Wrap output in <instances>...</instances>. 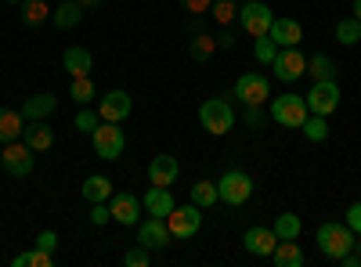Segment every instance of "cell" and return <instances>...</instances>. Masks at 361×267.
Segmentation results:
<instances>
[{
    "mask_svg": "<svg viewBox=\"0 0 361 267\" xmlns=\"http://www.w3.org/2000/svg\"><path fill=\"white\" fill-rule=\"evenodd\" d=\"M318 249L329 256V260H343L350 249H354V231H350V224H336V221H325L322 228H318Z\"/></svg>",
    "mask_w": 361,
    "mask_h": 267,
    "instance_id": "obj_1",
    "label": "cell"
},
{
    "mask_svg": "<svg viewBox=\"0 0 361 267\" xmlns=\"http://www.w3.org/2000/svg\"><path fill=\"white\" fill-rule=\"evenodd\" d=\"M199 123L214 134V137H224V134L235 127V108H231V101H224V98H206L202 108H199Z\"/></svg>",
    "mask_w": 361,
    "mask_h": 267,
    "instance_id": "obj_2",
    "label": "cell"
},
{
    "mask_svg": "<svg viewBox=\"0 0 361 267\" xmlns=\"http://www.w3.org/2000/svg\"><path fill=\"white\" fill-rule=\"evenodd\" d=\"M90 137H94V156L105 159V163L119 159V156H123V148H127V134H123V127H119V123H105L102 120Z\"/></svg>",
    "mask_w": 361,
    "mask_h": 267,
    "instance_id": "obj_3",
    "label": "cell"
},
{
    "mask_svg": "<svg viewBox=\"0 0 361 267\" xmlns=\"http://www.w3.org/2000/svg\"><path fill=\"white\" fill-rule=\"evenodd\" d=\"M311 116L307 101L300 98V94H279L275 101H271V120H275L279 127H304V120Z\"/></svg>",
    "mask_w": 361,
    "mask_h": 267,
    "instance_id": "obj_4",
    "label": "cell"
},
{
    "mask_svg": "<svg viewBox=\"0 0 361 267\" xmlns=\"http://www.w3.org/2000/svg\"><path fill=\"white\" fill-rule=\"evenodd\" d=\"M271 22H275V15H271V8L260 4V0H246V4L238 8V25H243V33H250L253 40L267 37Z\"/></svg>",
    "mask_w": 361,
    "mask_h": 267,
    "instance_id": "obj_5",
    "label": "cell"
},
{
    "mask_svg": "<svg viewBox=\"0 0 361 267\" xmlns=\"http://www.w3.org/2000/svg\"><path fill=\"white\" fill-rule=\"evenodd\" d=\"M0 163H4V170L11 177H29L33 173V163H37V152L25 141H8L0 148Z\"/></svg>",
    "mask_w": 361,
    "mask_h": 267,
    "instance_id": "obj_6",
    "label": "cell"
},
{
    "mask_svg": "<svg viewBox=\"0 0 361 267\" xmlns=\"http://www.w3.org/2000/svg\"><path fill=\"white\" fill-rule=\"evenodd\" d=\"M217 195H221V202H228V206H243V202L253 195V177L243 173V170H228L221 181H217Z\"/></svg>",
    "mask_w": 361,
    "mask_h": 267,
    "instance_id": "obj_7",
    "label": "cell"
},
{
    "mask_svg": "<svg viewBox=\"0 0 361 267\" xmlns=\"http://www.w3.org/2000/svg\"><path fill=\"white\" fill-rule=\"evenodd\" d=\"M304 101H307V108L314 116H333L340 108V87H336V80H314V87L304 94Z\"/></svg>",
    "mask_w": 361,
    "mask_h": 267,
    "instance_id": "obj_8",
    "label": "cell"
},
{
    "mask_svg": "<svg viewBox=\"0 0 361 267\" xmlns=\"http://www.w3.org/2000/svg\"><path fill=\"white\" fill-rule=\"evenodd\" d=\"M271 69H275V76H279L282 83H296L300 76H307V58L300 54V47H279Z\"/></svg>",
    "mask_w": 361,
    "mask_h": 267,
    "instance_id": "obj_9",
    "label": "cell"
},
{
    "mask_svg": "<svg viewBox=\"0 0 361 267\" xmlns=\"http://www.w3.org/2000/svg\"><path fill=\"white\" fill-rule=\"evenodd\" d=\"M166 224H170L173 239H192V235H199V228H202V210H199L195 202L173 206V213L166 217Z\"/></svg>",
    "mask_w": 361,
    "mask_h": 267,
    "instance_id": "obj_10",
    "label": "cell"
},
{
    "mask_svg": "<svg viewBox=\"0 0 361 267\" xmlns=\"http://www.w3.org/2000/svg\"><path fill=\"white\" fill-rule=\"evenodd\" d=\"M235 98L243 101V105H267V98H271L267 76H260V73H243V76H238V83H235Z\"/></svg>",
    "mask_w": 361,
    "mask_h": 267,
    "instance_id": "obj_11",
    "label": "cell"
},
{
    "mask_svg": "<svg viewBox=\"0 0 361 267\" xmlns=\"http://www.w3.org/2000/svg\"><path fill=\"white\" fill-rule=\"evenodd\" d=\"M109 210H112V221L116 224H123V228H137V221H141V199L134 195V192H112V199H109Z\"/></svg>",
    "mask_w": 361,
    "mask_h": 267,
    "instance_id": "obj_12",
    "label": "cell"
},
{
    "mask_svg": "<svg viewBox=\"0 0 361 267\" xmlns=\"http://www.w3.org/2000/svg\"><path fill=\"white\" fill-rule=\"evenodd\" d=\"M170 224H166V217H148V221H137V246H145V249H163V246H170Z\"/></svg>",
    "mask_w": 361,
    "mask_h": 267,
    "instance_id": "obj_13",
    "label": "cell"
},
{
    "mask_svg": "<svg viewBox=\"0 0 361 267\" xmlns=\"http://www.w3.org/2000/svg\"><path fill=\"white\" fill-rule=\"evenodd\" d=\"M130 108H134V98L127 91H109L98 101V116H102L105 123H123L127 116H130Z\"/></svg>",
    "mask_w": 361,
    "mask_h": 267,
    "instance_id": "obj_14",
    "label": "cell"
},
{
    "mask_svg": "<svg viewBox=\"0 0 361 267\" xmlns=\"http://www.w3.org/2000/svg\"><path fill=\"white\" fill-rule=\"evenodd\" d=\"M267 37L275 40L279 47H300V40H304V25H300L296 18H275L267 29Z\"/></svg>",
    "mask_w": 361,
    "mask_h": 267,
    "instance_id": "obj_15",
    "label": "cell"
},
{
    "mask_svg": "<svg viewBox=\"0 0 361 267\" xmlns=\"http://www.w3.org/2000/svg\"><path fill=\"white\" fill-rule=\"evenodd\" d=\"M177 173H180V163L173 156H156L152 163H148V185H156V188H170L177 181Z\"/></svg>",
    "mask_w": 361,
    "mask_h": 267,
    "instance_id": "obj_16",
    "label": "cell"
},
{
    "mask_svg": "<svg viewBox=\"0 0 361 267\" xmlns=\"http://www.w3.org/2000/svg\"><path fill=\"white\" fill-rule=\"evenodd\" d=\"M243 246H246L253 256H271V253H275V246H279V235L271 231V228H250V231L243 235Z\"/></svg>",
    "mask_w": 361,
    "mask_h": 267,
    "instance_id": "obj_17",
    "label": "cell"
},
{
    "mask_svg": "<svg viewBox=\"0 0 361 267\" xmlns=\"http://www.w3.org/2000/svg\"><path fill=\"white\" fill-rule=\"evenodd\" d=\"M62 66H66V73L76 80V76H90L94 73V54H90L87 47H66V54H62Z\"/></svg>",
    "mask_w": 361,
    "mask_h": 267,
    "instance_id": "obj_18",
    "label": "cell"
},
{
    "mask_svg": "<svg viewBox=\"0 0 361 267\" xmlns=\"http://www.w3.org/2000/svg\"><path fill=\"white\" fill-rule=\"evenodd\" d=\"M58 108V98L54 94H33V98H25V105L18 108L22 116H25V123H37V120H47V116Z\"/></svg>",
    "mask_w": 361,
    "mask_h": 267,
    "instance_id": "obj_19",
    "label": "cell"
},
{
    "mask_svg": "<svg viewBox=\"0 0 361 267\" xmlns=\"http://www.w3.org/2000/svg\"><path fill=\"white\" fill-rule=\"evenodd\" d=\"M141 206H145V210H148V217H170L173 213V195H170V188H148V195L141 199Z\"/></svg>",
    "mask_w": 361,
    "mask_h": 267,
    "instance_id": "obj_20",
    "label": "cell"
},
{
    "mask_svg": "<svg viewBox=\"0 0 361 267\" xmlns=\"http://www.w3.org/2000/svg\"><path fill=\"white\" fill-rule=\"evenodd\" d=\"M22 130H25V116L18 108H0V144L18 141Z\"/></svg>",
    "mask_w": 361,
    "mask_h": 267,
    "instance_id": "obj_21",
    "label": "cell"
},
{
    "mask_svg": "<svg viewBox=\"0 0 361 267\" xmlns=\"http://www.w3.org/2000/svg\"><path fill=\"white\" fill-rule=\"evenodd\" d=\"M83 11H87V8L80 4V0H62V4L51 11V22H54L58 29H76L80 18H83Z\"/></svg>",
    "mask_w": 361,
    "mask_h": 267,
    "instance_id": "obj_22",
    "label": "cell"
},
{
    "mask_svg": "<svg viewBox=\"0 0 361 267\" xmlns=\"http://www.w3.org/2000/svg\"><path fill=\"white\" fill-rule=\"evenodd\" d=\"M271 263L275 267H300L304 263V249H300L296 239H279L275 253H271Z\"/></svg>",
    "mask_w": 361,
    "mask_h": 267,
    "instance_id": "obj_23",
    "label": "cell"
},
{
    "mask_svg": "<svg viewBox=\"0 0 361 267\" xmlns=\"http://www.w3.org/2000/svg\"><path fill=\"white\" fill-rule=\"evenodd\" d=\"M22 141H25L29 148H33V152H47V148L54 144V130H51V127H44V120H37V123H25Z\"/></svg>",
    "mask_w": 361,
    "mask_h": 267,
    "instance_id": "obj_24",
    "label": "cell"
},
{
    "mask_svg": "<svg viewBox=\"0 0 361 267\" xmlns=\"http://www.w3.org/2000/svg\"><path fill=\"white\" fill-rule=\"evenodd\" d=\"M80 192H83L87 202H109V199H112V181H109L105 173H90Z\"/></svg>",
    "mask_w": 361,
    "mask_h": 267,
    "instance_id": "obj_25",
    "label": "cell"
},
{
    "mask_svg": "<svg viewBox=\"0 0 361 267\" xmlns=\"http://www.w3.org/2000/svg\"><path fill=\"white\" fill-rule=\"evenodd\" d=\"M192 202L199 210H209V206H217L221 195H217V181H195L192 185Z\"/></svg>",
    "mask_w": 361,
    "mask_h": 267,
    "instance_id": "obj_26",
    "label": "cell"
},
{
    "mask_svg": "<svg viewBox=\"0 0 361 267\" xmlns=\"http://www.w3.org/2000/svg\"><path fill=\"white\" fill-rule=\"evenodd\" d=\"M307 76L311 80H336V62L329 54H314V58H307Z\"/></svg>",
    "mask_w": 361,
    "mask_h": 267,
    "instance_id": "obj_27",
    "label": "cell"
},
{
    "mask_svg": "<svg viewBox=\"0 0 361 267\" xmlns=\"http://www.w3.org/2000/svg\"><path fill=\"white\" fill-rule=\"evenodd\" d=\"M214 51H217V37H209V33L192 37V47H188L192 62H209V58H214Z\"/></svg>",
    "mask_w": 361,
    "mask_h": 267,
    "instance_id": "obj_28",
    "label": "cell"
},
{
    "mask_svg": "<svg viewBox=\"0 0 361 267\" xmlns=\"http://www.w3.org/2000/svg\"><path fill=\"white\" fill-rule=\"evenodd\" d=\"M336 40H340L343 47H354V44L361 40V22H357L354 15H347V18L336 22Z\"/></svg>",
    "mask_w": 361,
    "mask_h": 267,
    "instance_id": "obj_29",
    "label": "cell"
},
{
    "mask_svg": "<svg viewBox=\"0 0 361 267\" xmlns=\"http://www.w3.org/2000/svg\"><path fill=\"white\" fill-rule=\"evenodd\" d=\"M300 228H304V224H300L296 213H279L275 224H271V231H275L279 239H300Z\"/></svg>",
    "mask_w": 361,
    "mask_h": 267,
    "instance_id": "obj_30",
    "label": "cell"
},
{
    "mask_svg": "<svg viewBox=\"0 0 361 267\" xmlns=\"http://www.w3.org/2000/svg\"><path fill=\"white\" fill-rule=\"evenodd\" d=\"M69 98L76 101V105H90L98 94H94V80L90 76H76L73 80V87H69Z\"/></svg>",
    "mask_w": 361,
    "mask_h": 267,
    "instance_id": "obj_31",
    "label": "cell"
},
{
    "mask_svg": "<svg viewBox=\"0 0 361 267\" xmlns=\"http://www.w3.org/2000/svg\"><path fill=\"white\" fill-rule=\"evenodd\" d=\"M51 18V8L44 4V0H22V22L25 25H40Z\"/></svg>",
    "mask_w": 361,
    "mask_h": 267,
    "instance_id": "obj_32",
    "label": "cell"
},
{
    "mask_svg": "<svg viewBox=\"0 0 361 267\" xmlns=\"http://www.w3.org/2000/svg\"><path fill=\"white\" fill-rule=\"evenodd\" d=\"M300 130H304V137H307V141H314V144H318V141H325V137H329V116H314V112H311Z\"/></svg>",
    "mask_w": 361,
    "mask_h": 267,
    "instance_id": "obj_33",
    "label": "cell"
},
{
    "mask_svg": "<svg viewBox=\"0 0 361 267\" xmlns=\"http://www.w3.org/2000/svg\"><path fill=\"white\" fill-rule=\"evenodd\" d=\"M102 123V116L94 112V108H87V105H80V112H76V120H73V127L80 130V134H94V127Z\"/></svg>",
    "mask_w": 361,
    "mask_h": 267,
    "instance_id": "obj_34",
    "label": "cell"
},
{
    "mask_svg": "<svg viewBox=\"0 0 361 267\" xmlns=\"http://www.w3.org/2000/svg\"><path fill=\"white\" fill-rule=\"evenodd\" d=\"M275 54H279V44L271 40V37H260V40H257V47H253V58H257L260 66H271V62H275Z\"/></svg>",
    "mask_w": 361,
    "mask_h": 267,
    "instance_id": "obj_35",
    "label": "cell"
},
{
    "mask_svg": "<svg viewBox=\"0 0 361 267\" xmlns=\"http://www.w3.org/2000/svg\"><path fill=\"white\" fill-rule=\"evenodd\" d=\"M209 15H214L221 25H231L238 18V8H235V0H217V4L209 8Z\"/></svg>",
    "mask_w": 361,
    "mask_h": 267,
    "instance_id": "obj_36",
    "label": "cell"
},
{
    "mask_svg": "<svg viewBox=\"0 0 361 267\" xmlns=\"http://www.w3.org/2000/svg\"><path fill=\"white\" fill-rule=\"evenodd\" d=\"M123 263H127V267H148V263H152V249L134 246V249H127V253H123Z\"/></svg>",
    "mask_w": 361,
    "mask_h": 267,
    "instance_id": "obj_37",
    "label": "cell"
},
{
    "mask_svg": "<svg viewBox=\"0 0 361 267\" xmlns=\"http://www.w3.org/2000/svg\"><path fill=\"white\" fill-rule=\"evenodd\" d=\"M112 221V210H109V206L105 202H90V224H94V228H105Z\"/></svg>",
    "mask_w": 361,
    "mask_h": 267,
    "instance_id": "obj_38",
    "label": "cell"
},
{
    "mask_svg": "<svg viewBox=\"0 0 361 267\" xmlns=\"http://www.w3.org/2000/svg\"><path fill=\"white\" fill-rule=\"evenodd\" d=\"M243 120H246V127H260L264 123V105H246V116H243Z\"/></svg>",
    "mask_w": 361,
    "mask_h": 267,
    "instance_id": "obj_39",
    "label": "cell"
},
{
    "mask_svg": "<svg viewBox=\"0 0 361 267\" xmlns=\"http://www.w3.org/2000/svg\"><path fill=\"white\" fill-rule=\"evenodd\" d=\"M51 263H54V256L47 249H33V253H29V267H51Z\"/></svg>",
    "mask_w": 361,
    "mask_h": 267,
    "instance_id": "obj_40",
    "label": "cell"
},
{
    "mask_svg": "<svg viewBox=\"0 0 361 267\" xmlns=\"http://www.w3.org/2000/svg\"><path fill=\"white\" fill-rule=\"evenodd\" d=\"M54 246H58V235H54V231H40V235H37V249L54 253Z\"/></svg>",
    "mask_w": 361,
    "mask_h": 267,
    "instance_id": "obj_41",
    "label": "cell"
},
{
    "mask_svg": "<svg viewBox=\"0 0 361 267\" xmlns=\"http://www.w3.org/2000/svg\"><path fill=\"white\" fill-rule=\"evenodd\" d=\"M347 224H350L354 235H361V202H354L350 210H347Z\"/></svg>",
    "mask_w": 361,
    "mask_h": 267,
    "instance_id": "obj_42",
    "label": "cell"
},
{
    "mask_svg": "<svg viewBox=\"0 0 361 267\" xmlns=\"http://www.w3.org/2000/svg\"><path fill=\"white\" fill-rule=\"evenodd\" d=\"M180 4H185L192 15H209V8H214L209 0H180Z\"/></svg>",
    "mask_w": 361,
    "mask_h": 267,
    "instance_id": "obj_43",
    "label": "cell"
},
{
    "mask_svg": "<svg viewBox=\"0 0 361 267\" xmlns=\"http://www.w3.org/2000/svg\"><path fill=\"white\" fill-rule=\"evenodd\" d=\"M217 47H235V37H231V29H221V33H217Z\"/></svg>",
    "mask_w": 361,
    "mask_h": 267,
    "instance_id": "obj_44",
    "label": "cell"
},
{
    "mask_svg": "<svg viewBox=\"0 0 361 267\" xmlns=\"http://www.w3.org/2000/svg\"><path fill=\"white\" fill-rule=\"evenodd\" d=\"M11 267H29V253H18V256L11 260Z\"/></svg>",
    "mask_w": 361,
    "mask_h": 267,
    "instance_id": "obj_45",
    "label": "cell"
},
{
    "mask_svg": "<svg viewBox=\"0 0 361 267\" xmlns=\"http://www.w3.org/2000/svg\"><path fill=\"white\" fill-rule=\"evenodd\" d=\"M83 8H98V4H105V0H80Z\"/></svg>",
    "mask_w": 361,
    "mask_h": 267,
    "instance_id": "obj_46",
    "label": "cell"
},
{
    "mask_svg": "<svg viewBox=\"0 0 361 267\" xmlns=\"http://www.w3.org/2000/svg\"><path fill=\"white\" fill-rule=\"evenodd\" d=\"M354 18L361 22V0H354Z\"/></svg>",
    "mask_w": 361,
    "mask_h": 267,
    "instance_id": "obj_47",
    "label": "cell"
},
{
    "mask_svg": "<svg viewBox=\"0 0 361 267\" xmlns=\"http://www.w3.org/2000/svg\"><path fill=\"white\" fill-rule=\"evenodd\" d=\"M8 4H22V0H8Z\"/></svg>",
    "mask_w": 361,
    "mask_h": 267,
    "instance_id": "obj_48",
    "label": "cell"
}]
</instances>
